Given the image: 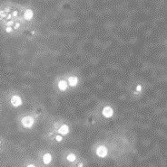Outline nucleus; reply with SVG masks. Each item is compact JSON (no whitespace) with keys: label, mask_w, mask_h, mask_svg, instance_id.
Returning <instances> with one entry per match:
<instances>
[{"label":"nucleus","mask_w":167,"mask_h":167,"mask_svg":"<svg viewBox=\"0 0 167 167\" xmlns=\"http://www.w3.org/2000/svg\"><path fill=\"white\" fill-rule=\"evenodd\" d=\"M34 124V119L33 117H29V116H26L22 118V125L26 128H30Z\"/></svg>","instance_id":"obj_1"},{"label":"nucleus","mask_w":167,"mask_h":167,"mask_svg":"<svg viewBox=\"0 0 167 167\" xmlns=\"http://www.w3.org/2000/svg\"><path fill=\"white\" fill-rule=\"evenodd\" d=\"M96 155L99 157H102V158L105 157L106 155H107V149H106L105 146H104V145L99 146L96 150Z\"/></svg>","instance_id":"obj_2"},{"label":"nucleus","mask_w":167,"mask_h":167,"mask_svg":"<svg viewBox=\"0 0 167 167\" xmlns=\"http://www.w3.org/2000/svg\"><path fill=\"white\" fill-rule=\"evenodd\" d=\"M11 104L13 105L14 107H19L20 105L22 104V99L20 98L18 96H13L11 98Z\"/></svg>","instance_id":"obj_3"},{"label":"nucleus","mask_w":167,"mask_h":167,"mask_svg":"<svg viewBox=\"0 0 167 167\" xmlns=\"http://www.w3.org/2000/svg\"><path fill=\"white\" fill-rule=\"evenodd\" d=\"M113 109L111 108L110 107H104V109H103V115H104V117H111L113 116Z\"/></svg>","instance_id":"obj_4"},{"label":"nucleus","mask_w":167,"mask_h":167,"mask_svg":"<svg viewBox=\"0 0 167 167\" xmlns=\"http://www.w3.org/2000/svg\"><path fill=\"white\" fill-rule=\"evenodd\" d=\"M33 15H34V14H33L32 10L27 9V10H26V12L24 14V18L26 19V21H30L33 17Z\"/></svg>","instance_id":"obj_5"},{"label":"nucleus","mask_w":167,"mask_h":167,"mask_svg":"<svg viewBox=\"0 0 167 167\" xmlns=\"http://www.w3.org/2000/svg\"><path fill=\"white\" fill-rule=\"evenodd\" d=\"M69 132V127L66 125H63V126L58 129V133L61 134V135H66Z\"/></svg>","instance_id":"obj_6"},{"label":"nucleus","mask_w":167,"mask_h":167,"mask_svg":"<svg viewBox=\"0 0 167 167\" xmlns=\"http://www.w3.org/2000/svg\"><path fill=\"white\" fill-rule=\"evenodd\" d=\"M58 88L60 90H65L66 88H67V83L65 80H60L59 83H58Z\"/></svg>","instance_id":"obj_7"},{"label":"nucleus","mask_w":167,"mask_h":167,"mask_svg":"<svg viewBox=\"0 0 167 167\" xmlns=\"http://www.w3.org/2000/svg\"><path fill=\"white\" fill-rule=\"evenodd\" d=\"M43 161L45 164H50V162L52 161V155L50 154H45L44 156H43Z\"/></svg>","instance_id":"obj_8"},{"label":"nucleus","mask_w":167,"mask_h":167,"mask_svg":"<svg viewBox=\"0 0 167 167\" xmlns=\"http://www.w3.org/2000/svg\"><path fill=\"white\" fill-rule=\"evenodd\" d=\"M77 81H78V79H77L76 77H70V78H69V79H68V82H69L70 86H72V87L76 86Z\"/></svg>","instance_id":"obj_9"},{"label":"nucleus","mask_w":167,"mask_h":167,"mask_svg":"<svg viewBox=\"0 0 167 167\" xmlns=\"http://www.w3.org/2000/svg\"><path fill=\"white\" fill-rule=\"evenodd\" d=\"M67 160L69 162H74V160H75V155H74V154H70V155H67Z\"/></svg>","instance_id":"obj_10"},{"label":"nucleus","mask_w":167,"mask_h":167,"mask_svg":"<svg viewBox=\"0 0 167 167\" xmlns=\"http://www.w3.org/2000/svg\"><path fill=\"white\" fill-rule=\"evenodd\" d=\"M7 14L5 12L4 10H1V11H0V17H1V18H5V17L7 16Z\"/></svg>","instance_id":"obj_11"},{"label":"nucleus","mask_w":167,"mask_h":167,"mask_svg":"<svg viewBox=\"0 0 167 167\" xmlns=\"http://www.w3.org/2000/svg\"><path fill=\"white\" fill-rule=\"evenodd\" d=\"M12 30H13V28H12L11 26H7V28H6V31H7V33H10V32H12Z\"/></svg>","instance_id":"obj_12"},{"label":"nucleus","mask_w":167,"mask_h":167,"mask_svg":"<svg viewBox=\"0 0 167 167\" xmlns=\"http://www.w3.org/2000/svg\"><path fill=\"white\" fill-rule=\"evenodd\" d=\"M14 25V22L13 21H9V22L7 23V26H12V25Z\"/></svg>","instance_id":"obj_13"},{"label":"nucleus","mask_w":167,"mask_h":167,"mask_svg":"<svg viewBox=\"0 0 167 167\" xmlns=\"http://www.w3.org/2000/svg\"><path fill=\"white\" fill-rule=\"evenodd\" d=\"M19 26H20V24H19V23H16V25H15V26H14V29H15V30H16V29L19 28Z\"/></svg>","instance_id":"obj_14"},{"label":"nucleus","mask_w":167,"mask_h":167,"mask_svg":"<svg viewBox=\"0 0 167 167\" xmlns=\"http://www.w3.org/2000/svg\"><path fill=\"white\" fill-rule=\"evenodd\" d=\"M55 139H56V141H58V142H60V141H62V136H57L56 137H55Z\"/></svg>","instance_id":"obj_15"},{"label":"nucleus","mask_w":167,"mask_h":167,"mask_svg":"<svg viewBox=\"0 0 167 167\" xmlns=\"http://www.w3.org/2000/svg\"><path fill=\"white\" fill-rule=\"evenodd\" d=\"M11 15H12V16H14V17H16V16H17V15H18V12H17V11H14V12L12 13Z\"/></svg>","instance_id":"obj_16"},{"label":"nucleus","mask_w":167,"mask_h":167,"mask_svg":"<svg viewBox=\"0 0 167 167\" xmlns=\"http://www.w3.org/2000/svg\"><path fill=\"white\" fill-rule=\"evenodd\" d=\"M7 17V19H11V17H12V15H8L7 16H6Z\"/></svg>","instance_id":"obj_17"},{"label":"nucleus","mask_w":167,"mask_h":167,"mask_svg":"<svg viewBox=\"0 0 167 167\" xmlns=\"http://www.w3.org/2000/svg\"><path fill=\"white\" fill-rule=\"evenodd\" d=\"M136 89H137V90H138V91H139V90H141V86L139 85L138 87H137V88H136Z\"/></svg>","instance_id":"obj_18"},{"label":"nucleus","mask_w":167,"mask_h":167,"mask_svg":"<svg viewBox=\"0 0 167 167\" xmlns=\"http://www.w3.org/2000/svg\"><path fill=\"white\" fill-rule=\"evenodd\" d=\"M27 167H35L34 164H29V165H27Z\"/></svg>","instance_id":"obj_19"}]
</instances>
